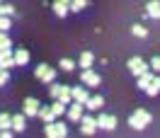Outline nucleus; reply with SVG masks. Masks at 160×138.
<instances>
[{"instance_id":"26","label":"nucleus","mask_w":160,"mask_h":138,"mask_svg":"<svg viewBox=\"0 0 160 138\" xmlns=\"http://www.w3.org/2000/svg\"><path fill=\"white\" fill-rule=\"evenodd\" d=\"M0 126H2V128H10L12 126V116L8 114V111H2V114H0Z\"/></svg>"},{"instance_id":"12","label":"nucleus","mask_w":160,"mask_h":138,"mask_svg":"<svg viewBox=\"0 0 160 138\" xmlns=\"http://www.w3.org/2000/svg\"><path fill=\"white\" fill-rule=\"evenodd\" d=\"M92 63H95V56H92V51H82L78 58V66L80 68H92Z\"/></svg>"},{"instance_id":"27","label":"nucleus","mask_w":160,"mask_h":138,"mask_svg":"<svg viewBox=\"0 0 160 138\" xmlns=\"http://www.w3.org/2000/svg\"><path fill=\"white\" fill-rule=\"evenodd\" d=\"M73 68H75V61H70V58H61V70L70 73Z\"/></svg>"},{"instance_id":"5","label":"nucleus","mask_w":160,"mask_h":138,"mask_svg":"<svg viewBox=\"0 0 160 138\" xmlns=\"http://www.w3.org/2000/svg\"><path fill=\"white\" fill-rule=\"evenodd\" d=\"M82 109H85V104L73 99V102L68 104V121H73V124H80V119L85 116V114H82Z\"/></svg>"},{"instance_id":"10","label":"nucleus","mask_w":160,"mask_h":138,"mask_svg":"<svg viewBox=\"0 0 160 138\" xmlns=\"http://www.w3.org/2000/svg\"><path fill=\"white\" fill-rule=\"evenodd\" d=\"M51 10L56 12V17H66V15L70 12V0H53Z\"/></svg>"},{"instance_id":"19","label":"nucleus","mask_w":160,"mask_h":138,"mask_svg":"<svg viewBox=\"0 0 160 138\" xmlns=\"http://www.w3.org/2000/svg\"><path fill=\"white\" fill-rule=\"evenodd\" d=\"M88 109H92V111H97V109H102L104 107V97L102 95H95V97H90V102L85 104Z\"/></svg>"},{"instance_id":"14","label":"nucleus","mask_w":160,"mask_h":138,"mask_svg":"<svg viewBox=\"0 0 160 138\" xmlns=\"http://www.w3.org/2000/svg\"><path fill=\"white\" fill-rule=\"evenodd\" d=\"M39 119L44 121V124H51V121H56L58 116L53 114V109H51V107H41L39 109Z\"/></svg>"},{"instance_id":"20","label":"nucleus","mask_w":160,"mask_h":138,"mask_svg":"<svg viewBox=\"0 0 160 138\" xmlns=\"http://www.w3.org/2000/svg\"><path fill=\"white\" fill-rule=\"evenodd\" d=\"M51 109H53V114H56V116H63V114H68V104H66V102H61V99H56V102L51 104Z\"/></svg>"},{"instance_id":"24","label":"nucleus","mask_w":160,"mask_h":138,"mask_svg":"<svg viewBox=\"0 0 160 138\" xmlns=\"http://www.w3.org/2000/svg\"><path fill=\"white\" fill-rule=\"evenodd\" d=\"M0 51H12V41L8 37V32H2V37H0Z\"/></svg>"},{"instance_id":"3","label":"nucleus","mask_w":160,"mask_h":138,"mask_svg":"<svg viewBox=\"0 0 160 138\" xmlns=\"http://www.w3.org/2000/svg\"><path fill=\"white\" fill-rule=\"evenodd\" d=\"M34 78L41 80V82H46V85H51V82L56 80V70L49 68L46 63H41V66H37V68H34Z\"/></svg>"},{"instance_id":"28","label":"nucleus","mask_w":160,"mask_h":138,"mask_svg":"<svg viewBox=\"0 0 160 138\" xmlns=\"http://www.w3.org/2000/svg\"><path fill=\"white\" fill-rule=\"evenodd\" d=\"M61 87H63V85H58V82H51V87H49V95L53 99H58V95H61Z\"/></svg>"},{"instance_id":"9","label":"nucleus","mask_w":160,"mask_h":138,"mask_svg":"<svg viewBox=\"0 0 160 138\" xmlns=\"http://www.w3.org/2000/svg\"><path fill=\"white\" fill-rule=\"evenodd\" d=\"M39 109H41V104H39V99H34V97H27L24 99V114L27 116H39Z\"/></svg>"},{"instance_id":"21","label":"nucleus","mask_w":160,"mask_h":138,"mask_svg":"<svg viewBox=\"0 0 160 138\" xmlns=\"http://www.w3.org/2000/svg\"><path fill=\"white\" fill-rule=\"evenodd\" d=\"M61 102H66V104H70L73 102V87H68V85H63L61 87V95H58Z\"/></svg>"},{"instance_id":"25","label":"nucleus","mask_w":160,"mask_h":138,"mask_svg":"<svg viewBox=\"0 0 160 138\" xmlns=\"http://www.w3.org/2000/svg\"><path fill=\"white\" fill-rule=\"evenodd\" d=\"M88 7V0H70V12H80Z\"/></svg>"},{"instance_id":"6","label":"nucleus","mask_w":160,"mask_h":138,"mask_svg":"<svg viewBox=\"0 0 160 138\" xmlns=\"http://www.w3.org/2000/svg\"><path fill=\"white\" fill-rule=\"evenodd\" d=\"M80 80H82V85H85V87H100V82H102V78L92 68H85V70H82Z\"/></svg>"},{"instance_id":"7","label":"nucleus","mask_w":160,"mask_h":138,"mask_svg":"<svg viewBox=\"0 0 160 138\" xmlns=\"http://www.w3.org/2000/svg\"><path fill=\"white\" fill-rule=\"evenodd\" d=\"M97 119H92V116H82L80 119V133L82 136H92L95 131H97Z\"/></svg>"},{"instance_id":"18","label":"nucleus","mask_w":160,"mask_h":138,"mask_svg":"<svg viewBox=\"0 0 160 138\" xmlns=\"http://www.w3.org/2000/svg\"><path fill=\"white\" fill-rule=\"evenodd\" d=\"M153 78H155V75H153L150 70H146L143 75H138V87L143 90V92H146V90H148V85H150V82H153Z\"/></svg>"},{"instance_id":"32","label":"nucleus","mask_w":160,"mask_h":138,"mask_svg":"<svg viewBox=\"0 0 160 138\" xmlns=\"http://www.w3.org/2000/svg\"><path fill=\"white\" fill-rule=\"evenodd\" d=\"M150 68H153V70H158V73H160V56L150 58Z\"/></svg>"},{"instance_id":"30","label":"nucleus","mask_w":160,"mask_h":138,"mask_svg":"<svg viewBox=\"0 0 160 138\" xmlns=\"http://www.w3.org/2000/svg\"><path fill=\"white\" fill-rule=\"evenodd\" d=\"M0 12H2L5 17H12V15H15V7H12V5H2V7H0Z\"/></svg>"},{"instance_id":"11","label":"nucleus","mask_w":160,"mask_h":138,"mask_svg":"<svg viewBox=\"0 0 160 138\" xmlns=\"http://www.w3.org/2000/svg\"><path fill=\"white\" fill-rule=\"evenodd\" d=\"M12 66H17V63H15V53H12V51H0V68L10 70Z\"/></svg>"},{"instance_id":"31","label":"nucleus","mask_w":160,"mask_h":138,"mask_svg":"<svg viewBox=\"0 0 160 138\" xmlns=\"http://www.w3.org/2000/svg\"><path fill=\"white\" fill-rule=\"evenodd\" d=\"M8 80H10V70L2 68V73H0V82H2V85H8Z\"/></svg>"},{"instance_id":"22","label":"nucleus","mask_w":160,"mask_h":138,"mask_svg":"<svg viewBox=\"0 0 160 138\" xmlns=\"http://www.w3.org/2000/svg\"><path fill=\"white\" fill-rule=\"evenodd\" d=\"M158 92H160V75H155V78H153V82L148 85V90H146V95H148V97H155Z\"/></svg>"},{"instance_id":"16","label":"nucleus","mask_w":160,"mask_h":138,"mask_svg":"<svg viewBox=\"0 0 160 138\" xmlns=\"http://www.w3.org/2000/svg\"><path fill=\"white\" fill-rule=\"evenodd\" d=\"M146 15H150L153 20H160V2L158 0H150L148 5H146Z\"/></svg>"},{"instance_id":"13","label":"nucleus","mask_w":160,"mask_h":138,"mask_svg":"<svg viewBox=\"0 0 160 138\" xmlns=\"http://www.w3.org/2000/svg\"><path fill=\"white\" fill-rule=\"evenodd\" d=\"M27 128V114L22 111L17 116H12V131H24Z\"/></svg>"},{"instance_id":"1","label":"nucleus","mask_w":160,"mask_h":138,"mask_svg":"<svg viewBox=\"0 0 160 138\" xmlns=\"http://www.w3.org/2000/svg\"><path fill=\"white\" fill-rule=\"evenodd\" d=\"M150 121H153L150 111H146V109H136V111L129 116V126L136 128V131H143L146 126H150Z\"/></svg>"},{"instance_id":"15","label":"nucleus","mask_w":160,"mask_h":138,"mask_svg":"<svg viewBox=\"0 0 160 138\" xmlns=\"http://www.w3.org/2000/svg\"><path fill=\"white\" fill-rule=\"evenodd\" d=\"M73 99L88 104V102H90V95H88V90H85V87H73Z\"/></svg>"},{"instance_id":"23","label":"nucleus","mask_w":160,"mask_h":138,"mask_svg":"<svg viewBox=\"0 0 160 138\" xmlns=\"http://www.w3.org/2000/svg\"><path fill=\"white\" fill-rule=\"evenodd\" d=\"M131 32H133V37H138V39H146V37H148V29H146L143 24H133Z\"/></svg>"},{"instance_id":"29","label":"nucleus","mask_w":160,"mask_h":138,"mask_svg":"<svg viewBox=\"0 0 160 138\" xmlns=\"http://www.w3.org/2000/svg\"><path fill=\"white\" fill-rule=\"evenodd\" d=\"M10 27H12L10 17H5V15H2V20H0V29H2V32H10Z\"/></svg>"},{"instance_id":"2","label":"nucleus","mask_w":160,"mask_h":138,"mask_svg":"<svg viewBox=\"0 0 160 138\" xmlns=\"http://www.w3.org/2000/svg\"><path fill=\"white\" fill-rule=\"evenodd\" d=\"M44 133L49 138H63V136H68V126L63 121H51V124L44 126Z\"/></svg>"},{"instance_id":"17","label":"nucleus","mask_w":160,"mask_h":138,"mask_svg":"<svg viewBox=\"0 0 160 138\" xmlns=\"http://www.w3.org/2000/svg\"><path fill=\"white\" fill-rule=\"evenodd\" d=\"M15 63H17V66H27V63H29V51L27 49H17L15 51Z\"/></svg>"},{"instance_id":"4","label":"nucleus","mask_w":160,"mask_h":138,"mask_svg":"<svg viewBox=\"0 0 160 138\" xmlns=\"http://www.w3.org/2000/svg\"><path fill=\"white\" fill-rule=\"evenodd\" d=\"M126 66H129V70L136 75V78H138V75H143V73L150 68V63H146L141 56H133V58H129V63H126Z\"/></svg>"},{"instance_id":"8","label":"nucleus","mask_w":160,"mask_h":138,"mask_svg":"<svg viewBox=\"0 0 160 138\" xmlns=\"http://www.w3.org/2000/svg\"><path fill=\"white\" fill-rule=\"evenodd\" d=\"M97 126L104 128V131H114V128H117V116H112V114H100V116H97Z\"/></svg>"}]
</instances>
